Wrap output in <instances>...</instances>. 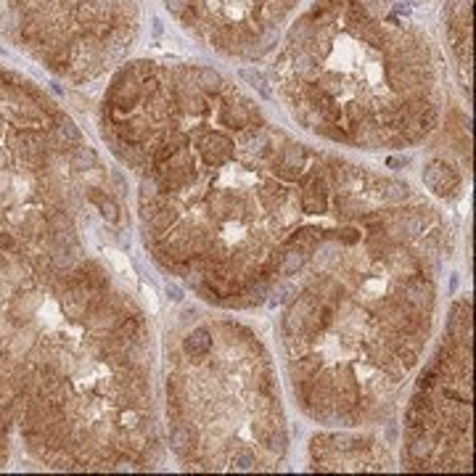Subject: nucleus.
I'll return each instance as SVG.
<instances>
[{"instance_id": "obj_22", "label": "nucleus", "mask_w": 476, "mask_h": 476, "mask_svg": "<svg viewBox=\"0 0 476 476\" xmlns=\"http://www.w3.org/2000/svg\"><path fill=\"white\" fill-rule=\"evenodd\" d=\"M331 238H339V241H344V244H357L360 241V233L355 230V228H344V230H331Z\"/></svg>"}, {"instance_id": "obj_10", "label": "nucleus", "mask_w": 476, "mask_h": 476, "mask_svg": "<svg viewBox=\"0 0 476 476\" xmlns=\"http://www.w3.org/2000/svg\"><path fill=\"white\" fill-rule=\"evenodd\" d=\"M378 194L384 196L386 204L397 207V204H402L410 196V188H407V182H400V180H381L378 182Z\"/></svg>"}, {"instance_id": "obj_2", "label": "nucleus", "mask_w": 476, "mask_h": 476, "mask_svg": "<svg viewBox=\"0 0 476 476\" xmlns=\"http://www.w3.org/2000/svg\"><path fill=\"white\" fill-rule=\"evenodd\" d=\"M198 151H201V159L210 164V167H223L233 159V140L228 138L220 130H212V133H204L201 140H198Z\"/></svg>"}, {"instance_id": "obj_15", "label": "nucleus", "mask_w": 476, "mask_h": 476, "mask_svg": "<svg viewBox=\"0 0 476 476\" xmlns=\"http://www.w3.org/2000/svg\"><path fill=\"white\" fill-rule=\"evenodd\" d=\"M302 210L307 212V214H325V210H328V196L321 194V191H315V188H307L302 194Z\"/></svg>"}, {"instance_id": "obj_4", "label": "nucleus", "mask_w": 476, "mask_h": 476, "mask_svg": "<svg viewBox=\"0 0 476 476\" xmlns=\"http://www.w3.org/2000/svg\"><path fill=\"white\" fill-rule=\"evenodd\" d=\"M402 294H405V302L410 307L429 309L432 307V296H434V286H432V280H423L418 275H413V278H407L402 283Z\"/></svg>"}, {"instance_id": "obj_13", "label": "nucleus", "mask_w": 476, "mask_h": 476, "mask_svg": "<svg viewBox=\"0 0 476 476\" xmlns=\"http://www.w3.org/2000/svg\"><path fill=\"white\" fill-rule=\"evenodd\" d=\"M87 198L99 207L101 214H103L109 223H119V207H117V201H114L109 194H103V191H99V188H93V191H87Z\"/></svg>"}, {"instance_id": "obj_19", "label": "nucleus", "mask_w": 476, "mask_h": 476, "mask_svg": "<svg viewBox=\"0 0 476 476\" xmlns=\"http://www.w3.org/2000/svg\"><path fill=\"white\" fill-rule=\"evenodd\" d=\"M275 426H278V423H273V420H257V423H254V439H257L260 445H267V439H270V434H273Z\"/></svg>"}, {"instance_id": "obj_18", "label": "nucleus", "mask_w": 476, "mask_h": 476, "mask_svg": "<svg viewBox=\"0 0 476 476\" xmlns=\"http://www.w3.org/2000/svg\"><path fill=\"white\" fill-rule=\"evenodd\" d=\"M360 225L368 228L371 233H384V217H381V212H368V214H363Z\"/></svg>"}, {"instance_id": "obj_16", "label": "nucleus", "mask_w": 476, "mask_h": 476, "mask_svg": "<svg viewBox=\"0 0 476 476\" xmlns=\"http://www.w3.org/2000/svg\"><path fill=\"white\" fill-rule=\"evenodd\" d=\"M360 210H363V204H360V198H357V196H350V194H341V196H337V212H339V214L352 217V214H360Z\"/></svg>"}, {"instance_id": "obj_12", "label": "nucleus", "mask_w": 476, "mask_h": 476, "mask_svg": "<svg viewBox=\"0 0 476 476\" xmlns=\"http://www.w3.org/2000/svg\"><path fill=\"white\" fill-rule=\"evenodd\" d=\"M305 159H307V151H305V146H299V143H289V140H286V146L278 148V162L283 167H291L299 172L302 164H305Z\"/></svg>"}, {"instance_id": "obj_14", "label": "nucleus", "mask_w": 476, "mask_h": 476, "mask_svg": "<svg viewBox=\"0 0 476 476\" xmlns=\"http://www.w3.org/2000/svg\"><path fill=\"white\" fill-rule=\"evenodd\" d=\"M169 445L175 452L180 455H188V450L194 448V432L182 423H172V432H169Z\"/></svg>"}, {"instance_id": "obj_1", "label": "nucleus", "mask_w": 476, "mask_h": 476, "mask_svg": "<svg viewBox=\"0 0 476 476\" xmlns=\"http://www.w3.org/2000/svg\"><path fill=\"white\" fill-rule=\"evenodd\" d=\"M448 40L455 51V58L466 71V83L471 74V0H450L448 11Z\"/></svg>"}, {"instance_id": "obj_11", "label": "nucleus", "mask_w": 476, "mask_h": 476, "mask_svg": "<svg viewBox=\"0 0 476 476\" xmlns=\"http://www.w3.org/2000/svg\"><path fill=\"white\" fill-rule=\"evenodd\" d=\"M323 241V230H315V228H307V230H299L296 236H291L289 241H286V246H294V249H299V252H315L318 249V244Z\"/></svg>"}, {"instance_id": "obj_5", "label": "nucleus", "mask_w": 476, "mask_h": 476, "mask_svg": "<svg viewBox=\"0 0 476 476\" xmlns=\"http://www.w3.org/2000/svg\"><path fill=\"white\" fill-rule=\"evenodd\" d=\"M312 299L309 296H296L294 302L289 305V309H286V318H283V331H286V337H291V334H302V325H305V318H307V312L312 309Z\"/></svg>"}, {"instance_id": "obj_23", "label": "nucleus", "mask_w": 476, "mask_h": 476, "mask_svg": "<svg viewBox=\"0 0 476 476\" xmlns=\"http://www.w3.org/2000/svg\"><path fill=\"white\" fill-rule=\"evenodd\" d=\"M167 296L172 299V302H182V291L180 286H175V283H167Z\"/></svg>"}, {"instance_id": "obj_8", "label": "nucleus", "mask_w": 476, "mask_h": 476, "mask_svg": "<svg viewBox=\"0 0 476 476\" xmlns=\"http://www.w3.org/2000/svg\"><path fill=\"white\" fill-rule=\"evenodd\" d=\"M397 228L405 238H420L426 230V220L420 212H402L397 214Z\"/></svg>"}, {"instance_id": "obj_7", "label": "nucleus", "mask_w": 476, "mask_h": 476, "mask_svg": "<svg viewBox=\"0 0 476 476\" xmlns=\"http://www.w3.org/2000/svg\"><path fill=\"white\" fill-rule=\"evenodd\" d=\"M212 350V334L207 328H196L185 339V352L194 357V363H201V357H207Z\"/></svg>"}, {"instance_id": "obj_3", "label": "nucleus", "mask_w": 476, "mask_h": 476, "mask_svg": "<svg viewBox=\"0 0 476 476\" xmlns=\"http://www.w3.org/2000/svg\"><path fill=\"white\" fill-rule=\"evenodd\" d=\"M423 182L434 191V194H439V196H448V194H452L458 185H461V178H458V172L452 167H448L445 162H429L426 164V169H423Z\"/></svg>"}, {"instance_id": "obj_20", "label": "nucleus", "mask_w": 476, "mask_h": 476, "mask_svg": "<svg viewBox=\"0 0 476 476\" xmlns=\"http://www.w3.org/2000/svg\"><path fill=\"white\" fill-rule=\"evenodd\" d=\"M260 198H262V204H265L267 210H275L280 201H283V191H280L278 185H275V188L270 185V188H265V191L260 194Z\"/></svg>"}, {"instance_id": "obj_17", "label": "nucleus", "mask_w": 476, "mask_h": 476, "mask_svg": "<svg viewBox=\"0 0 476 476\" xmlns=\"http://www.w3.org/2000/svg\"><path fill=\"white\" fill-rule=\"evenodd\" d=\"M230 466H233L236 471H249V468L257 466V461H254V455L249 450H236L233 458H230Z\"/></svg>"}, {"instance_id": "obj_21", "label": "nucleus", "mask_w": 476, "mask_h": 476, "mask_svg": "<svg viewBox=\"0 0 476 476\" xmlns=\"http://www.w3.org/2000/svg\"><path fill=\"white\" fill-rule=\"evenodd\" d=\"M228 207H230V196H228L225 191H217V194H212V210L223 214Z\"/></svg>"}, {"instance_id": "obj_9", "label": "nucleus", "mask_w": 476, "mask_h": 476, "mask_svg": "<svg viewBox=\"0 0 476 476\" xmlns=\"http://www.w3.org/2000/svg\"><path fill=\"white\" fill-rule=\"evenodd\" d=\"M307 262V254L294 249V246H286V252H280L278 260V275H296Z\"/></svg>"}, {"instance_id": "obj_6", "label": "nucleus", "mask_w": 476, "mask_h": 476, "mask_svg": "<svg viewBox=\"0 0 476 476\" xmlns=\"http://www.w3.org/2000/svg\"><path fill=\"white\" fill-rule=\"evenodd\" d=\"M323 371V360L318 355H299L296 363H291V378L296 384H307L312 376H318Z\"/></svg>"}]
</instances>
